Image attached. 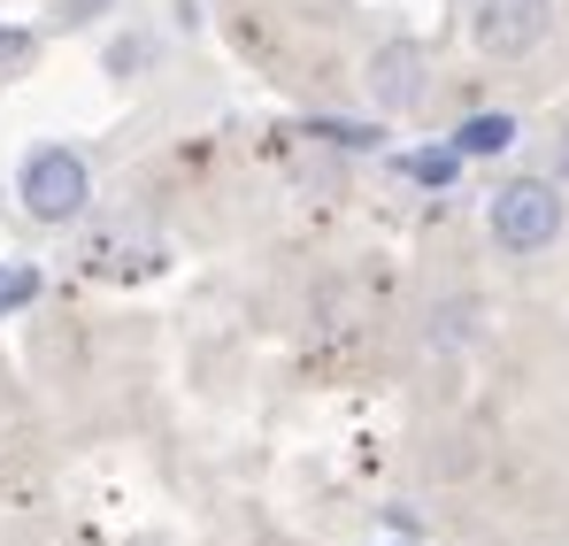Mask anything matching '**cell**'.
Instances as JSON below:
<instances>
[{
	"label": "cell",
	"instance_id": "cell-3",
	"mask_svg": "<svg viewBox=\"0 0 569 546\" xmlns=\"http://www.w3.org/2000/svg\"><path fill=\"white\" fill-rule=\"evenodd\" d=\"M362 92H370L378 116H416L431 100V47L423 39H385L362 62Z\"/></svg>",
	"mask_w": 569,
	"mask_h": 546
},
{
	"label": "cell",
	"instance_id": "cell-11",
	"mask_svg": "<svg viewBox=\"0 0 569 546\" xmlns=\"http://www.w3.org/2000/svg\"><path fill=\"white\" fill-rule=\"evenodd\" d=\"M147 54H154L147 39H116V47H108V78H131V70H147Z\"/></svg>",
	"mask_w": 569,
	"mask_h": 546
},
{
	"label": "cell",
	"instance_id": "cell-7",
	"mask_svg": "<svg viewBox=\"0 0 569 546\" xmlns=\"http://www.w3.org/2000/svg\"><path fill=\"white\" fill-rule=\"evenodd\" d=\"M392 170H400L408 185H423V192H447V185L462 178V155H455V147L439 139V147H408V155H400Z\"/></svg>",
	"mask_w": 569,
	"mask_h": 546
},
{
	"label": "cell",
	"instance_id": "cell-2",
	"mask_svg": "<svg viewBox=\"0 0 569 546\" xmlns=\"http://www.w3.org/2000/svg\"><path fill=\"white\" fill-rule=\"evenodd\" d=\"M16 200H23V216L31 224H78L86 208H93V162L78 155V147H62V139H47V147H31L23 162H16Z\"/></svg>",
	"mask_w": 569,
	"mask_h": 546
},
{
	"label": "cell",
	"instance_id": "cell-6",
	"mask_svg": "<svg viewBox=\"0 0 569 546\" xmlns=\"http://www.w3.org/2000/svg\"><path fill=\"white\" fill-rule=\"evenodd\" d=\"M516 139H523V123H516L508 108H492V116H462L447 147H455L462 162H492V155H516Z\"/></svg>",
	"mask_w": 569,
	"mask_h": 546
},
{
	"label": "cell",
	"instance_id": "cell-9",
	"mask_svg": "<svg viewBox=\"0 0 569 546\" xmlns=\"http://www.w3.org/2000/svg\"><path fill=\"white\" fill-rule=\"evenodd\" d=\"M31 300H39V270L31 262H0V316H16Z\"/></svg>",
	"mask_w": 569,
	"mask_h": 546
},
{
	"label": "cell",
	"instance_id": "cell-5",
	"mask_svg": "<svg viewBox=\"0 0 569 546\" xmlns=\"http://www.w3.org/2000/svg\"><path fill=\"white\" fill-rule=\"evenodd\" d=\"M154 262H162V239H154L147 224H108V231H93V239H86V270H100V277L154 270Z\"/></svg>",
	"mask_w": 569,
	"mask_h": 546
},
{
	"label": "cell",
	"instance_id": "cell-1",
	"mask_svg": "<svg viewBox=\"0 0 569 546\" xmlns=\"http://www.w3.org/2000/svg\"><path fill=\"white\" fill-rule=\"evenodd\" d=\"M485 231H492V247H500L508 262H531V255H547L569 231V192L555 178H539V170H516V178L492 185Z\"/></svg>",
	"mask_w": 569,
	"mask_h": 546
},
{
	"label": "cell",
	"instance_id": "cell-10",
	"mask_svg": "<svg viewBox=\"0 0 569 546\" xmlns=\"http://www.w3.org/2000/svg\"><path fill=\"white\" fill-rule=\"evenodd\" d=\"M431 324H439V331H431L439 347H462V339H470V324H477V300H447Z\"/></svg>",
	"mask_w": 569,
	"mask_h": 546
},
{
	"label": "cell",
	"instance_id": "cell-8",
	"mask_svg": "<svg viewBox=\"0 0 569 546\" xmlns=\"http://www.w3.org/2000/svg\"><path fill=\"white\" fill-rule=\"evenodd\" d=\"M39 62V31H23V23H0V78H23Z\"/></svg>",
	"mask_w": 569,
	"mask_h": 546
},
{
	"label": "cell",
	"instance_id": "cell-4",
	"mask_svg": "<svg viewBox=\"0 0 569 546\" xmlns=\"http://www.w3.org/2000/svg\"><path fill=\"white\" fill-rule=\"evenodd\" d=\"M547 31H555V0H477V16H470L477 54H492V62L539 54Z\"/></svg>",
	"mask_w": 569,
	"mask_h": 546
}]
</instances>
